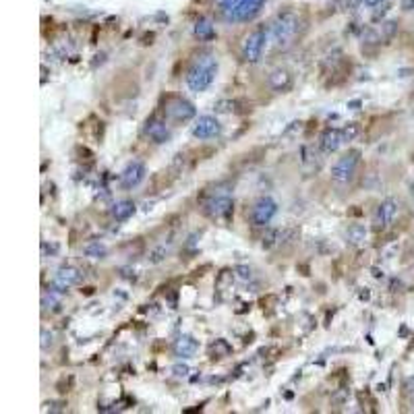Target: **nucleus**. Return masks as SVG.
Returning a JSON list of instances; mask_svg holds the SVG:
<instances>
[{
  "instance_id": "obj_31",
  "label": "nucleus",
  "mask_w": 414,
  "mask_h": 414,
  "mask_svg": "<svg viewBox=\"0 0 414 414\" xmlns=\"http://www.w3.org/2000/svg\"><path fill=\"white\" fill-rule=\"evenodd\" d=\"M360 4H365V0H346L344 8H348V11H358Z\"/></svg>"
},
{
  "instance_id": "obj_32",
  "label": "nucleus",
  "mask_w": 414,
  "mask_h": 414,
  "mask_svg": "<svg viewBox=\"0 0 414 414\" xmlns=\"http://www.w3.org/2000/svg\"><path fill=\"white\" fill-rule=\"evenodd\" d=\"M381 2H383V0H365V6H369V8H377V6H381Z\"/></svg>"
},
{
  "instance_id": "obj_23",
  "label": "nucleus",
  "mask_w": 414,
  "mask_h": 414,
  "mask_svg": "<svg viewBox=\"0 0 414 414\" xmlns=\"http://www.w3.org/2000/svg\"><path fill=\"white\" fill-rule=\"evenodd\" d=\"M379 32H381V39H383V42H387V39H391L393 35H396V32H398V23H396V21H383Z\"/></svg>"
},
{
  "instance_id": "obj_12",
  "label": "nucleus",
  "mask_w": 414,
  "mask_h": 414,
  "mask_svg": "<svg viewBox=\"0 0 414 414\" xmlns=\"http://www.w3.org/2000/svg\"><path fill=\"white\" fill-rule=\"evenodd\" d=\"M145 174H147V170H145L143 161L133 159V161H128V164L125 166L123 174H120V180H123L125 189H135V187H139L145 180Z\"/></svg>"
},
{
  "instance_id": "obj_20",
  "label": "nucleus",
  "mask_w": 414,
  "mask_h": 414,
  "mask_svg": "<svg viewBox=\"0 0 414 414\" xmlns=\"http://www.w3.org/2000/svg\"><path fill=\"white\" fill-rule=\"evenodd\" d=\"M83 253L89 259H106L108 247L104 245V242H99V240H92V242H87V245L83 247Z\"/></svg>"
},
{
  "instance_id": "obj_26",
  "label": "nucleus",
  "mask_w": 414,
  "mask_h": 414,
  "mask_svg": "<svg viewBox=\"0 0 414 414\" xmlns=\"http://www.w3.org/2000/svg\"><path fill=\"white\" fill-rule=\"evenodd\" d=\"M234 274L240 282H249V280H253V269H251L249 265H236L234 267Z\"/></svg>"
},
{
  "instance_id": "obj_34",
  "label": "nucleus",
  "mask_w": 414,
  "mask_h": 414,
  "mask_svg": "<svg viewBox=\"0 0 414 414\" xmlns=\"http://www.w3.org/2000/svg\"><path fill=\"white\" fill-rule=\"evenodd\" d=\"M385 13H387V6H381V11H377L375 15H373V21H379V19L385 15Z\"/></svg>"
},
{
  "instance_id": "obj_29",
  "label": "nucleus",
  "mask_w": 414,
  "mask_h": 414,
  "mask_svg": "<svg viewBox=\"0 0 414 414\" xmlns=\"http://www.w3.org/2000/svg\"><path fill=\"white\" fill-rule=\"evenodd\" d=\"M52 344H54V334H52V331H48V329H42V348L48 350Z\"/></svg>"
},
{
  "instance_id": "obj_8",
  "label": "nucleus",
  "mask_w": 414,
  "mask_h": 414,
  "mask_svg": "<svg viewBox=\"0 0 414 414\" xmlns=\"http://www.w3.org/2000/svg\"><path fill=\"white\" fill-rule=\"evenodd\" d=\"M398 201L393 199V197H387V199H383L377 211H375V218H373V228H375L377 232L379 230H385L393 220H396L398 216Z\"/></svg>"
},
{
  "instance_id": "obj_6",
  "label": "nucleus",
  "mask_w": 414,
  "mask_h": 414,
  "mask_svg": "<svg viewBox=\"0 0 414 414\" xmlns=\"http://www.w3.org/2000/svg\"><path fill=\"white\" fill-rule=\"evenodd\" d=\"M234 209V201H232L228 191H218V193H211L207 197V201L203 203V211L209 218H228Z\"/></svg>"
},
{
  "instance_id": "obj_35",
  "label": "nucleus",
  "mask_w": 414,
  "mask_h": 414,
  "mask_svg": "<svg viewBox=\"0 0 414 414\" xmlns=\"http://www.w3.org/2000/svg\"><path fill=\"white\" fill-rule=\"evenodd\" d=\"M348 106H350V108H352V110H356V106H360V102H350V104H348Z\"/></svg>"
},
{
  "instance_id": "obj_1",
  "label": "nucleus",
  "mask_w": 414,
  "mask_h": 414,
  "mask_svg": "<svg viewBox=\"0 0 414 414\" xmlns=\"http://www.w3.org/2000/svg\"><path fill=\"white\" fill-rule=\"evenodd\" d=\"M218 75V60L211 54H201L193 60V64L187 70V87L191 92L201 94L214 83Z\"/></svg>"
},
{
  "instance_id": "obj_9",
  "label": "nucleus",
  "mask_w": 414,
  "mask_h": 414,
  "mask_svg": "<svg viewBox=\"0 0 414 414\" xmlns=\"http://www.w3.org/2000/svg\"><path fill=\"white\" fill-rule=\"evenodd\" d=\"M197 110L195 106L189 102V99H183V97H174L170 99L168 106H166V116L170 120H174V123H187V120L195 118Z\"/></svg>"
},
{
  "instance_id": "obj_28",
  "label": "nucleus",
  "mask_w": 414,
  "mask_h": 414,
  "mask_svg": "<svg viewBox=\"0 0 414 414\" xmlns=\"http://www.w3.org/2000/svg\"><path fill=\"white\" fill-rule=\"evenodd\" d=\"M342 133H344V141L356 139V135H358V125H356V123H348L344 128H342Z\"/></svg>"
},
{
  "instance_id": "obj_18",
  "label": "nucleus",
  "mask_w": 414,
  "mask_h": 414,
  "mask_svg": "<svg viewBox=\"0 0 414 414\" xmlns=\"http://www.w3.org/2000/svg\"><path fill=\"white\" fill-rule=\"evenodd\" d=\"M193 33H195V37L199 39V42H209V39L216 37V27H214V23H211L209 19H199V21L195 23Z\"/></svg>"
},
{
  "instance_id": "obj_27",
  "label": "nucleus",
  "mask_w": 414,
  "mask_h": 414,
  "mask_svg": "<svg viewBox=\"0 0 414 414\" xmlns=\"http://www.w3.org/2000/svg\"><path fill=\"white\" fill-rule=\"evenodd\" d=\"M404 396L410 398V402H412V410H414V375L404 379Z\"/></svg>"
},
{
  "instance_id": "obj_17",
  "label": "nucleus",
  "mask_w": 414,
  "mask_h": 414,
  "mask_svg": "<svg viewBox=\"0 0 414 414\" xmlns=\"http://www.w3.org/2000/svg\"><path fill=\"white\" fill-rule=\"evenodd\" d=\"M292 83V77L286 68H276V70H271V75H269V87L274 89V92H286V89L290 87Z\"/></svg>"
},
{
  "instance_id": "obj_14",
  "label": "nucleus",
  "mask_w": 414,
  "mask_h": 414,
  "mask_svg": "<svg viewBox=\"0 0 414 414\" xmlns=\"http://www.w3.org/2000/svg\"><path fill=\"white\" fill-rule=\"evenodd\" d=\"M344 143L346 141H344L342 128H325L323 135L319 137V151L323 156H331V154H336Z\"/></svg>"
},
{
  "instance_id": "obj_4",
  "label": "nucleus",
  "mask_w": 414,
  "mask_h": 414,
  "mask_svg": "<svg viewBox=\"0 0 414 414\" xmlns=\"http://www.w3.org/2000/svg\"><path fill=\"white\" fill-rule=\"evenodd\" d=\"M269 42V25H259L251 32L245 42H242V60L245 63H259V58L263 56V50Z\"/></svg>"
},
{
  "instance_id": "obj_16",
  "label": "nucleus",
  "mask_w": 414,
  "mask_h": 414,
  "mask_svg": "<svg viewBox=\"0 0 414 414\" xmlns=\"http://www.w3.org/2000/svg\"><path fill=\"white\" fill-rule=\"evenodd\" d=\"M137 211V207H135V203L133 201H128V199H120V201H116V203L112 205V209H110V214H112V218L116 220V222H127L130 216H133Z\"/></svg>"
},
{
  "instance_id": "obj_19",
  "label": "nucleus",
  "mask_w": 414,
  "mask_h": 414,
  "mask_svg": "<svg viewBox=\"0 0 414 414\" xmlns=\"http://www.w3.org/2000/svg\"><path fill=\"white\" fill-rule=\"evenodd\" d=\"M346 240H348V245H352V247L365 245V240H367V228L362 226V224H350L348 230H346Z\"/></svg>"
},
{
  "instance_id": "obj_25",
  "label": "nucleus",
  "mask_w": 414,
  "mask_h": 414,
  "mask_svg": "<svg viewBox=\"0 0 414 414\" xmlns=\"http://www.w3.org/2000/svg\"><path fill=\"white\" fill-rule=\"evenodd\" d=\"M56 290H50V292H44L42 294V305H44V311L46 309H56L58 305H60V300H58V296L54 294Z\"/></svg>"
},
{
  "instance_id": "obj_2",
  "label": "nucleus",
  "mask_w": 414,
  "mask_h": 414,
  "mask_svg": "<svg viewBox=\"0 0 414 414\" xmlns=\"http://www.w3.org/2000/svg\"><path fill=\"white\" fill-rule=\"evenodd\" d=\"M298 17L292 11H282L276 15V19L269 23V39L278 50L288 48L298 35Z\"/></svg>"
},
{
  "instance_id": "obj_33",
  "label": "nucleus",
  "mask_w": 414,
  "mask_h": 414,
  "mask_svg": "<svg viewBox=\"0 0 414 414\" xmlns=\"http://www.w3.org/2000/svg\"><path fill=\"white\" fill-rule=\"evenodd\" d=\"M402 8H404V11H412V8H414V0H402Z\"/></svg>"
},
{
  "instance_id": "obj_3",
  "label": "nucleus",
  "mask_w": 414,
  "mask_h": 414,
  "mask_svg": "<svg viewBox=\"0 0 414 414\" xmlns=\"http://www.w3.org/2000/svg\"><path fill=\"white\" fill-rule=\"evenodd\" d=\"M265 0H220V15L226 23H247L255 19Z\"/></svg>"
},
{
  "instance_id": "obj_7",
  "label": "nucleus",
  "mask_w": 414,
  "mask_h": 414,
  "mask_svg": "<svg viewBox=\"0 0 414 414\" xmlns=\"http://www.w3.org/2000/svg\"><path fill=\"white\" fill-rule=\"evenodd\" d=\"M278 214V203H276V199H271V197H259L255 201V205L253 209H251V224L253 226H267L271 220L276 218Z\"/></svg>"
},
{
  "instance_id": "obj_15",
  "label": "nucleus",
  "mask_w": 414,
  "mask_h": 414,
  "mask_svg": "<svg viewBox=\"0 0 414 414\" xmlns=\"http://www.w3.org/2000/svg\"><path fill=\"white\" fill-rule=\"evenodd\" d=\"M199 350V342L193 336H180L174 342V354L180 358H193Z\"/></svg>"
},
{
  "instance_id": "obj_30",
  "label": "nucleus",
  "mask_w": 414,
  "mask_h": 414,
  "mask_svg": "<svg viewBox=\"0 0 414 414\" xmlns=\"http://www.w3.org/2000/svg\"><path fill=\"white\" fill-rule=\"evenodd\" d=\"M172 373H174L176 377H187L189 373H191V369H189V365H180V362H178V365L172 367Z\"/></svg>"
},
{
  "instance_id": "obj_24",
  "label": "nucleus",
  "mask_w": 414,
  "mask_h": 414,
  "mask_svg": "<svg viewBox=\"0 0 414 414\" xmlns=\"http://www.w3.org/2000/svg\"><path fill=\"white\" fill-rule=\"evenodd\" d=\"M166 257H168V249H166V247H156V249L149 253L147 261H149L151 265H158V263H161V261H164Z\"/></svg>"
},
{
  "instance_id": "obj_10",
  "label": "nucleus",
  "mask_w": 414,
  "mask_h": 414,
  "mask_svg": "<svg viewBox=\"0 0 414 414\" xmlns=\"http://www.w3.org/2000/svg\"><path fill=\"white\" fill-rule=\"evenodd\" d=\"M81 280H83V274L77 269V267H60L54 276V282H52V288L56 292H66L68 288H73L77 284H81Z\"/></svg>"
},
{
  "instance_id": "obj_13",
  "label": "nucleus",
  "mask_w": 414,
  "mask_h": 414,
  "mask_svg": "<svg viewBox=\"0 0 414 414\" xmlns=\"http://www.w3.org/2000/svg\"><path fill=\"white\" fill-rule=\"evenodd\" d=\"M220 130H222V125L218 123V118L205 114V116H199L195 120V125H193V137L199 139V141H205V139H211V137L220 135Z\"/></svg>"
},
{
  "instance_id": "obj_11",
  "label": "nucleus",
  "mask_w": 414,
  "mask_h": 414,
  "mask_svg": "<svg viewBox=\"0 0 414 414\" xmlns=\"http://www.w3.org/2000/svg\"><path fill=\"white\" fill-rule=\"evenodd\" d=\"M143 133H145V137L151 141V143H156V145L166 143V141L170 139V128L166 125V120H161L158 116H151V118L145 120Z\"/></svg>"
},
{
  "instance_id": "obj_22",
  "label": "nucleus",
  "mask_w": 414,
  "mask_h": 414,
  "mask_svg": "<svg viewBox=\"0 0 414 414\" xmlns=\"http://www.w3.org/2000/svg\"><path fill=\"white\" fill-rule=\"evenodd\" d=\"M236 106L238 102H234V99H218L214 104V110L220 114H230V112H236Z\"/></svg>"
},
{
  "instance_id": "obj_5",
  "label": "nucleus",
  "mask_w": 414,
  "mask_h": 414,
  "mask_svg": "<svg viewBox=\"0 0 414 414\" xmlns=\"http://www.w3.org/2000/svg\"><path fill=\"white\" fill-rule=\"evenodd\" d=\"M358 164H360V151L358 149H350L348 154L338 158L336 164L331 166V183L338 185V187H346L348 183H352Z\"/></svg>"
},
{
  "instance_id": "obj_21",
  "label": "nucleus",
  "mask_w": 414,
  "mask_h": 414,
  "mask_svg": "<svg viewBox=\"0 0 414 414\" xmlns=\"http://www.w3.org/2000/svg\"><path fill=\"white\" fill-rule=\"evenodd\" d=\"M280 234H282L280 228H269V230H265L263 240H261V247H263L265 251L274 249V247H280Z\"/></svg>"
}]
</instances>
